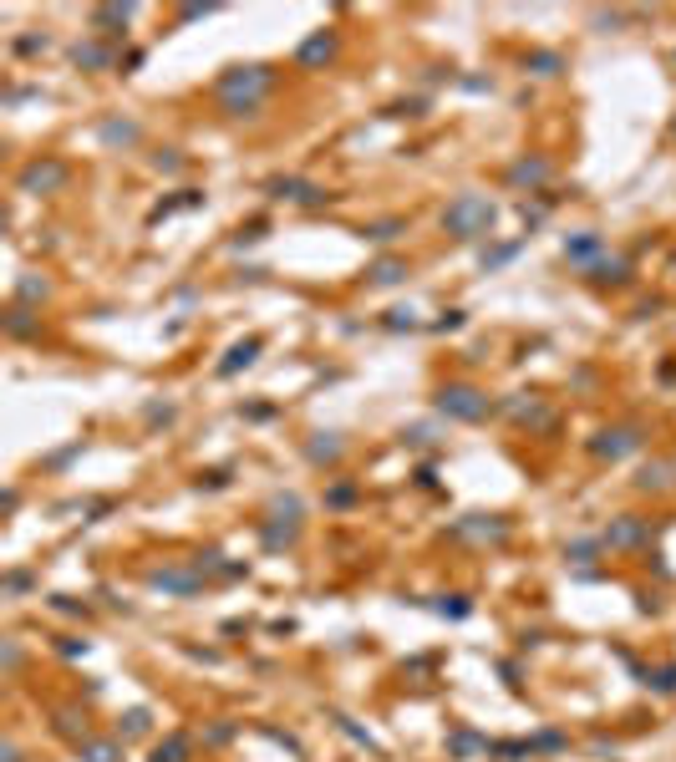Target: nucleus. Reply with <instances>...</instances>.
I'll use <instances>...</instances> for the list:
<instances>
[{
	"label": "nucleus",
	"mask_w": 676,
	"mask_h": 762,
	"mask_svg": "<svg viewBox=\"0 0 676 762\" xmlns=\"http://www.w3.org/2000/svg\"><path fill=\"white\" fill-rule=\"evenodd\" d=\"M270 66H229L219 81H214V92H219V102L235 117H250L254 107H260V97L270 92Z\"/></svg>",
	"instance_id": "1"
},
{
	"label": "nucleus",
	"mask_w": 676,
	"mask_h": 762,
	"mask_svg": "<svg viewBox=\"0 0 676 762\" xmlns=\"http://www.w3.org/2000/svg\"><path fill=\"white\" fill-rule=\"evenodd\" d=\"M493 218H499V209H493L483 193H458V199L442 209V229L453 234V239H483V234L493 229Z\"/></svg>",
	"instance_id": "2"
},
{
	"label": "nucleus",
	"mask_w": 676,
	"mask_h": 762,
	"mask_svg": "<svg viewBox=\"0 0 676 762\" xmlns=\"http://www.w3.org/2000/svg\"><path fill=\"white\" fill-rule=\"evenodd\" d=\"M438 412L442 417H458V422H483L493 412V402H488V391L468 387V381H448L438 391Z\"/></svg>",
	"instance_id": "3"
},
{
	"label": "nucleus",
	"mask_w": 676,
	"mask_h": 762,
	"mask_svg": "<svg viewBox=\"0 0 676 762\" xmlns=\"http://www.w3.org/2000/svg\"><path fill=\"white\" fill-rule=\"evenodd\" d=\"M66 178H72V168H66L62 158H36V163H26L16 178L21 193H56V188H66Z\"/></svg>",
	"instance_id": "4"
},
{
	"label": "nucleus",
	"mask_w": 676,
	"mask_h": 762,
	"mask_svg": "<svg viewBox=\"0 0 676 762\" xmlns=\"http://www.w3.org/2000/svg\"><path fill=\"white\" fill-rule=\"evenodd\" d=\"M646 437H641V427H605V432L595 437V442H590V452H595V458H626V452H636L641 448Z\"/></svg>",
	"instance_id": "5"
},
{
	"label": "nucleus",
	"mask_w": 676,
	"mask_h": 762,
	"mask_svg": "<svg viewBox=\"0 0 676 762\" xmlns=\"http://www.w3.org/2000/svg\"><path fill=\"white\" fill-rule=\"evenodd\" d=\"M270 199H290V203H305V209H315V203H326L330 193L321 184H305V178H270L265 184Z\"/></svg>",
	"instance_id": "6"
},
{
	"label": "nucleus",
	"mask_w": 676,
	"mask_h": 762,
	"mask_svg": "<svg viewBox=\"0 0 676 762\" xmlns=\"http://www.w3.org/2000/svg\"><path fill=\"white\" fill-rule=\"evenodd\" d=\"M148 585H153V590H168V595H199L204 590V569H153Z\"/></svg>",
	"instance_id": "7"
},
{
	"label": "nucleus",
	"mask_w": 676,
	"mask_h": 762,
	"mask_svg": "<svg viewBox=\"0 0 676 762\" xmlns=\"http://www.w3.org/2000/svg\"><path fill=\"white\" fill-rule=\"evenodd\" d=\"M503 534H509V524L499 514H468L453 524V539H503Z\"/></svg>",
	"instance_id": "8"
},
{
	"label": "nucleus",
	"mask_w": 676,
	"mask_h": 762,
	"mask_svg": "<svg viewBox=\"0 0 676 762\" xmlns=\"http://www.w3.org/2000/svg\"><path fill=\"white\" fill-rule=\"evenodd\" d=\"M605 544H611V549H636V544H646V518H636V514L615 518L611 529H605Z\"/></svg>",
	"instance_id": "9"
},
{
	"label": "nucleus",
	"mask_w": 676,
	"mask_h": 762,
	"mask_svg": "<svg viewBox=\"0 0 676 762\" xmlns=\"http://www.w3.org/2000/svg\"><path fill=\"white\" fill-rule=\"evenodd\" d=\"M509 184H514V188H539V184H550V163H544V158H519V163L509 168Z\"/></svg>",
	"instance_id": "10"
},
{
	"label": "nucleus",
	"mask_w": 676,
	"mask_h": 762,
	"mask_svg": "<svg viewBox=\"0 0 676 762\" xmlns=\"http://www.w3.org/2000/svg\"><path fill=\"white\" fill-rule=\"evenodd\" d=\"M330 56H336V36H330V31H315L311 41L295 51L300 66H321V62H330Z\"/></svg>",
	"instance_id": "11"
},
{
	"label": "nucleus",
	"mask_w": 676,
	"mask_h": 762,
	"mask_svg": "<svg viewBox=\"0 0 676 762\" xmlns=\"http://www.w3.org/2000/svg\"><path fill=\"white\" fill-rule=\"evenodd\" d=\"M600 234H575V239H565V260H575V265H585V260H590V265H595L600 260Z\"/></svg>",
	"instance_id": "12"
},
{
	"label": "nucleus",
	"mask_w": 676,
	"mask_h": 762,
	"mask_svg": "<svg viewBox=\"0 0 676 762\" xmlns=\"http://www.w3.org/2000/svg\"><path fill=\"white\" fill-rule=\"evenodd\" d=\"M36 330H41V321H36L26 305H11V311H5V336H11V341H26Z\"/></svg>",
	"instance_id": "13"
},
{
	"label": "nucleus",
	"mask_w": 676,
	"mask_h": 762,
	"mask_svg": "<svg viewBox=\"0 0 676 762\" xmlns=\"http://www.w3.org/2000/svg\"><path fill=\"white\" fill-rule=\"evenodd\" d=\"M254 356H260V341H239L235 351H229V356L219 361V376H235V372H244V366H254Z\"/></svg>",
	"instance_id": "14"
},
{
	"label": "nucleus",
	"mask_w": 676,
	"mask_h": 762,
	"mask_svg": "<svg viewBox=\"0 0 676 762\" xmlns=\"http://www.w3.org/2000/svg\"><path fill=\"white\" fill-rule=\"evenodd\" d=\"M590 280H595V285H626L630 280V265H626V260H615V254H611V260H595V265H590Z\"/></svg>",
	"instance_id": "15"
},
{
	"label": "nucleus",
	"mask_w": 676,
	"mask_h": 762,
	"mask_svg": "<svg viewBox=\"0 0 676 762\" xmlns=\"http://www.w3.org/2000/svg\"><path fill=\"white\" fill-rule=\"evenodd\" d=\"M193 742L184 737V732H174V737H163V742L153 747V762H189Z\"/></svg>",
	"instance_id": "16"
},
{
	"label": "nucleus",
	"mask_w": 676,
	"mask_h": 762,
	"mask_svg": "<svg viewBox=\"0 0 676 762\" xmlns=\"http://www.w3.org/2000/svg\"><path fill=\"white\" fill-rule=\"evenodd\" d=\"M305 452H311V463H336V458H341V437H336V432H315Z\"/></svg>",
	"instance_id": "17"
},
{
	"label": "nucleus",
	"mask_w": 676,
	"mask_h": 762,
	"mask_svg": "<svg viewBox=\"0 0 676 762\" xmlns=\"http://www.w3.org/2000/svg\"><path fill=\"white\" fill-rule=\"evenodd\" d=\"M366 280L372 285H402L407 280V265H402V260H377V265L366 270Z\"/></svg>",
	"instance_id": "18"
},
{
	"label": "nucleus",
	"mask_w": 676,
	"mask_h": 762,
	"mask_svg": "<svg viewBox=\"0 0 676 762\" xmlns=\"http://www.w3.org/2000/svg\"><path fill=\"white\" fill-rule=\"evenodd\" d=\"M636 483H641L646 493H651V488L661 493V488H672V483H676V467L672 463H651V467H641V478H636Z\"/></svg>",
	"instance_id": "19"
},
{
	"label": "nucleus",
	"mask_w": 676,
	"mask_h": 762,
	"mask_svg": "<svg viewBox=\"0 0 676 762\" xmlns=\"http://www.w3.org/2000/svg\"><path fill=\"white\" fill-rule=\"evenodd\" d=\"M102 142H107V148H127V142H138V123H117V117L102 123Z\"/></svg>",
	"instance_id": "20"
},
{
	"label": "nucleus",
	"mask_w": 676,
	"mask_h": 762,
	"mask_svg": "<svg viewBox=\"0 0 676 762\" xmlns=\"http://www.w3.org/2000/svg\"><path fill=\"white\" fill-rule=\"evenodd\" d=\"M77 752H81V762H117V758H123V752H117V742H92V737H87V742H77Z\"/></svg>",
	"instance_id": "21"
},
{
	"label": "nucleus",
	"mask_w": 676,
	"mask_h": 762,
	"mask_svg": "<svg viewBox=\"0 0 676 762\" xmlns=\"http://www.w3.org/2000/svg\"><path fill=\"white\" fill-rule=\"evenodd\" d=\"M56 732H62V737H77V742H87V716H77L72 706H62V712H56Z\"/></svg>",
	"instance_id": "22"
},
{
	"label": "nucleus",
	"mask_w": 676,
	"mask_h": 762,
	"mask_svg": "<svg viewBox=\"0 0 676 762\" xmlns=\"http://www.w3.org/2000/svg\"><path fill=\"white\" fill-rule=\"evenodd\" d=\"M133 21V5H97L92 11V26H127Z\"/></svg>",
	"instance_id": "23"
},
{
	"label": "nucleus",
	"mask_w": 676,
	"mask_h": 762,
	"mask_svg": "<svg viewBox=\"0 0 676 762\" xmlns=\"http://www.w3.org/2000/svg\"><path fill=\"white\" fill-rule=\"evenodd\" d=\"M402 229H407V218H381V224H366L362 239H377V244H381V239H397Z\"/></svg>",
	"instance_id": "24"
},
{
	"label": "nucleus",
	"mask_w": 676,
	"mask_h": 762,
	"mask_svg": "<svg viewBox=\"0 0 676 762\" xmlns=\"http://www.w3.org/2000/svg\"><path fill=\"white\" fill-rule=\"evenodd\" d=\"M72 62H77V66H107L112 56L102 47H77V51H72Z\"/></svg>",
	"instance_id": "25"
},
{
	"label": "nucleus",
	"mask_w": 676,
	"mask_h": 762,
	"mask_svg": "<svg viewBox=\"0 0 676 762\" xmlns=\"http://www.w3.org/2000/svg\"><path fill=\"white\" fill-rule=\"evenodd\" d=\"M514 254H519V239H514V244H499V249H483V270H499L503 260H514Z\"/></svg>",
	"instance_id": "26"
},
{
	"label": "nucleus",
	"mask_w": 676,
	"mask_h": 762,
	"mask_svg": "<svg viewBox=\"0 0 676 762\" xmlns=\"http://www.w3.org/2000/svg\"><path fill=\"white\" fill-rule=\"evenodd\" d=\"M529 66H535L539 77H554V72H560V56H550V51H535V56H529Z\"/></svg>",
	"instance_id": "27"
},
{
	"label": "nucleus",
	"mask_w": 676,
	"mask_h": 762,
	"mask_svg": "<svg viewBox=\"0 0 676 762\" xmlns=\"http://www.w3.org/2000/svg\"><path fill=\"white\" fill-rule=\"evenodd\" d=\"M138 732H148V712H127L123 716V737H138Z\"/></svg>",
	"instance_id": "28"
},
{
	"label": "nucleus",
	"mask_w": 676,
	"mask_h": 762,
	"mask_svg": "<svg viewBox=\"0 0 676 762\" xmlns=\"http://www.w3.org/2000/svg\"><path fill=\"white\" fill-rule=\"evenodd\" d=\"M41 295H47V280L26 275V280H21V300H41Z\"/></svg>",
	"instance_id": "29"
},
{
	"label": "nucleus",
	"mask_w": 676,
	"mask_h": 762,
	"mask_svg": "<svg viewBox=\"0 0 676 762\" xmlns=\"http://www.w3.org/2000/svg\"><path fill=\"white\" fill-rule=\"evenodd\" d=\"M412 326H417V315H412V311H392V315H387V330H412Z\"/></svg>",
	"instance_id": "30"
},
{
	"label": "nucleus",
	"mask_w": 676,
	"mask_h": 762,
	"mask_svg": "<svg viewBox=\"0 0 676 762\" xmlns=\"http://www.w3.org/2000/svg\"><path fill=\"white\" fill-rule=\"evenodd\" d=\"M651 686H656V691H676V666L656 671V676H651Z\"/></svg>",
	"instance_id": "31"
},
{
	"label": "nucleus",
	"mask_w": 676,
	"mask_h": 762,
	"mask_svg": "<svg viewBox=\"0 0 676 762\" xmlns=\"http://www.w3.org/2000/svg\"><path fill=\"white\" fill-rule=\"evenodd\" d=\"M26 585H31V575H21V569H16V575H5V595H21Z\"/></svg>",
	"instance_id": "32"
},
{
	"label": "nucleus",
	"mask_w": 676,
	"mask_h": 762,
	"mask_svg": "<svg viewBox=\"0 0 676 762\" xmlns=\"http://www.w3.org/2000/svg\"><path fill=\"white\" fill-rule=\"evenodd\" d=\"M16 51H21V56H31V51H47V41H36V36H21Z\"/></svg>",
	"instance_id": "33"
},
{
	"label": "nucleus",
	"mask_w": 676,
	"mask_h": 762,
	"mask_svg": "<svg viewBox=\"0 0 676 762\" xmlns=\"http://www.w3.org/2000/svg\"><path fill=\"white\" fill-rule=\"evenodd\" d=\"M21 666V646L16 640H5V671H16Z\"/></svg>",
	"instance_id": "34"
},
{
	"label": "nucleus",
	"mask_w": 676,
	"mask_h": 762,
	"mask_svg": "<svg viewBox=\"0 0 676 762\" xmlns=\"http://www.w3.org/2000/svg\"><path fill=\"white\" fill-rule=\"evenodd\" d=\"M458 326H463V311H448V315L438 321V330H458Z\"/></svg>",
	"instance_id": "35"
}]
</instances>
